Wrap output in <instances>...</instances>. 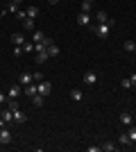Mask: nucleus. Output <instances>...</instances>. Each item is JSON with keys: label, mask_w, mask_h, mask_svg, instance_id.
<instances>
[{"label": "nucleus", "mask_w": 136, "mask_h": 152, "mask_svg": "<svg viewBox=\"0 0 136 152\" xmlns=\"http://www.w3.org/2000/svg\"><path fill=\"white\" fill-rule=\"evenodd\" d=\"M120 86H123V89H132V82H129V77H123Z\"/></svg>", "instance_id": "nucleus-29"}, {"label": "nucleus", "mask_w": 136, "mask_h": 152, "mask_svg": "<svg viewBox=\"0 0 136 152\" xmlns=\"http://www.w3.org/2000/svg\"><path fill=\"white\" fill-rule=\"evenodd\" d=\"M84 82L86 84H95L97 82V75L93 73V70H89V73H84Z\"/></svg>", "instance_id": "nucleus-11"}, {"label": "nucleus", "mask_w": 136, "mask_h": 152, "mask_svg": "<svg viewBox=\"0 0 136 152\" xmlns=\"http://www.w3.org/2000/svg\"><path fill=\"white\" fill-rule=\"evenodd\" d=\"M89 23H91V14L79 12V14H77V25H79V27H86Z\"/></svg>", "instance_id": "nucleus-4"}, {"label": "nucleus", "mask_w": 136, "mask_h": 152, "mask_svg": "<svg viewBox=\"0 0 136 152\" xmlns=\"http://www.w3.org/2000/svg\"><path fill=\"white\" fill-rule=\"evenodd\" d=\"M7 12H12V14H16V12H18V5H16V2H14V0H12V2H9V5L5 7V12H2V14H7Z\"/></svg>", "instance_id": "nucleus-20"}, {"label": "nucleus", "mask_w": 136, "mask_h": 152, "mask_svg": "<svg viewBox=\"0 0 136 152\" xmlns=\"http://www.w3.org/2000/svg\"><path fill=\"white\" fill-rule=\"evenodd\" d=\"M36 86H39V93L43 95V98H48V95H50V91H52V84L48 82V80H41Z\"/></svg>", "instance_id": "nucleus-2"}, {"label": "nucleus", "mask_w": 136, "mask_h": 152, "mask_svg": "<svg viewBox=\"0 0 136 152\" xmlns=\"http://www.w3.org/2000/svg\"><path fill=\"white\" fill-rule=\"evenodd\" d=\"M0 145H2V143H0Z\"/></svg>", "instance_id": "nucleus-41"}, {"label": "nucleus", "mask_w": 136, "mask_h": 152, "mask_svg": "<svg viewBox=\"0 0 136 152\" xmlns=\"http://www.w3.org/2000/svg\"><path fill=\"white\" fill-rule=\"evenodd\" d=\"M91 7H93V2H86V0H82V12L89 14V12H91Z\"/></svg>", "instance_id": "nucleus-28"}, {"label": "nucleus", "mask_w": 136, "mask_h": 152, "mask_svg": "<svg viewBox=\"0 0 136 152\" xmlns=\"http://www.w3.org/2000/svg\"><path fill=\"white\" fill-rule=\"evenodd\" d=\"M129 82H132V86H136V73H134V75L129 77Z\"/></svg>", "instance_id": "nucleus-36"}, {"label": "nucleus", "mask_w": 136, "mask_h": 152, "mask_svg": "<svg viewBox=\"0 0 136 152\" xmlns=\"http://www.w3.org/2000/svg\"><path fill=\"white\" fill-rule=\"evenodd\" d=\"M23 93H25L27 95V98H34V95H36V93H39V86H36V84H27V86H23Z\"/></svg>", "instance_id": "nucleus-7"}, {"label": "nucleus", "mask_w": 136, "mask_h": 152, "mask_svg": "<svg viewBox=\"0 0 136 152\" xmlns=\"http://www.w3.org/2000/svg\"><path fill=\"white\" fill-rule=\"evenodd\" d=\"M7 107L12 109V111H16V109H20V107H18V102H16V100H7Z\"/></svg>", "instance_id": "nucleus-27"}, {"label": "nucleus", "mask_w": 136, "mask_h": 152, "mask_svg": "<svg viewBox=\"0 0 136 152\" xmlns=\"http://www.w3.org/2000/svg\"><path fill=\"white\" fill-rule=\"evenodd\" d=\"M14 2H16V5H20V2H23V0H14Z\"/></svg>", "instance_id": "nucleus-38"}, {"label": "nucleus", "mask_w": 136, "mask_h": 152, "mask_svg": "<svg viewBox=\"0 0 136 152\" xmlns=\"http://www.w3.org/2000/svg\"><path fill=\"white\" fill-rule=\"evenodd\" d=\"M48 55H50V57H59V45L50 43V45H48Z\"/></svg>", "instance_id": "nucleus-17"}, {"label": "nucleus", "mask_w": 136, "mask_h": 152, "mask_svg": "<svg viewBox=\"0 0 136 152\" xmlns=\"http://www.w3.org/2000/svg\"><path fill=\"white\" fill-rule=\"evenodd\" d=\"M71 98H73V100H75V102H79V100H82V98H84V93H82V91H79V89H71Z\"/></svg>", "instance_id": "nucleus-19"}, {"label": "nucleus", "mask_w": 136, "mask_h": 152, "mask_svg": "<svg viewBox=\"0 0 136 152\" xmlns=\"http://www.w3.org/2000/svg\"><path fill=\"white\" fill-rule=\"evenodd\" d=\"M23 52H34V43L25 41V43H23Z\"/></svg>", "instance_id": "nucleus-26"}, {"label": "nucleus", "mask_w": 136, "mask_h": 152, "mask_svg": "<svg viewBox=\"0 0 136 152\" xmlns=\"http://www.w3.org/2000/svg\"><path fill=\"white\" fill-rule=\"evenodd\" d=\"M123 48H125L127 52H136V43L132 41V39H129V41H125V45H123Z\"/></svg>", "instance_id": "nucleus-21"}, {"label": "nucleus", "mask_w": 136, "mask_h": 152, "mask_svg": "<svg viewBox=\"0 0 136 152\" xmlns=\"http://www.w3.org/2000/svg\"><path fill=\"white\" fill-rule=\"evenodd\" d=\"M23 27H25L27 32H32L34 30V18H25V20H23Z\"/></svg>", "instance_id": "nucleus-22"}, {"label": "nucleus", "mask_w": 136, "mask_h": 152, "mask_svg": "<svg viewBox=\"0 0 136 152\" xmlns=\"http://www.w3.org/2000/svg\"><path fill=\"white\" fill-rule=\"evenodd\" d=\"M7 100H9V98H7V95H5V93H0V104H5V102H7Z\"/></svg>", "instance_id": "nucleus-35"}, {"label": "nucleus", "mask_w": 136, "mask_h": 152, "mask_svg": "<svg viewBox=\"0 0 136 152\" xmlns=\"http://www.w3.org/2000/svg\"><path fill=\"white\" fill-rule=\"evenodd\" d=\"M43 37H45V34H43L41 30H34V34H32V43H41V41H43Z\"/></svg>", "instance_id": "nucleus-16"}, {"label": "nucleus", "mask_w": 136, "mask_h": 152, "mask_svg": "<svg viewBox=\"0 0 136 152\" xmlns=\"http://www.w3.org/2000/svg\"><path fill=\"white\" fill-rule=\"evenodd\" d=\"M34 75V82H41V80H43V73H32Z\"/></svg>", "instance_id": "nucleus-33"}, {"label": "nucleus", "mask_w": 136, "mask_h": 152, "mask_svg": "<svg viewBox=\"0 0 136 152\" xmlns=\"http://www.w3.org/2000/svg\"><path fill=\"white\" fill-rule=\"evenodd\" d=\"M32 82H34L32 73H23V75H20V84H23V86H27V84H32Z\"/></svg>", "instance_id": "nucleus-10"}, {"label": "nucleus", "mask_w": 136, "mask_h": 152, "mask_svg": "<svg viewBox=\"0 0 136 152\" xmlns=\"http://www.w3.org/2000/svg\"><path fill=\"white\" fill-rule=\"evenodd\" d=\"M0 20H2V14H0Z\"/></svg>", "instance_id": "nucleus-40"}, {"label": "nucleus", "mask_w": 136, "mask_h": 152, "mask_svg": "<svg viewBox=\"0 0 136 152\" xmlns=\"http://www.w3.org/2000/svg\"><path fill=\"white\" fill-rule=\"evenodd\" d=\"M20 55H23V45H16L14 48V57H20Z\"/></svg>", "instance_id": "nucleus-31"}, {"label": "nucleus", "mask_w": 136, "mask_h": 152, "mask_svg": "<svg viewBox=\"0 0 136 152\" xmlns=\"http://www.w3.org/2000/svg\"><path fill=\"white\" fill-rule=\"evenodd\" d=\"M86 2H95V0H86Z\"/></svg>", "instance_id": "nucleus-39"}, {"label": "nucleus", "mask_w": 136, "mask_h": 152, "mask_svg": "<svg viewBox=\"0 0 136 152\" xmlns=\"http://www.w3.org/2000/svg\"><path fill=\"white\" fill-rule=\"evenodd\" d=\"M12 41H14V45H23L25 43V37L20 32H16V34H12Z\"/></svg>", "instance_id": "nucleus-13"}, {"label": "nucleus", "mask_w": 136, "mask_h": 152, "mask_svg": "<svg viewBox=\"0 0 136 152\" xmlns=\"http://www.w3.org/2000/svg\"><path fill=\"white\" fill-rule=\"evenodd\" d=\"M14 123H18V125L27 123V114L23 111V109H16V111H14Z\"/></svg>", "instance_id": "nucleus-6"}, {"label": "nucleus", "mask_w": 136, "mask_h": 152, "mask_svg": "<svg viewBox=\"0 0 136 152\" xmlns=\"http://www.w3.org/2000/svg\"><path fill=\"white\" fill-rule=\"evenodd\" d=\"M100 150H104V152H116L118 145H116V143H111V141H107L104 145H100Z\"/></svg>", "instance_id": "nucleus-15"}, {"label": "nucleus", "mask_w": 136, "mask_h": 152, "mask_svg": "<svg viewBox=\"0 0 136 152\" xmlns=\"http://www.w3.org/2000/svg\"><path fill=\"white\" fill-rule=\"evenodd\" d=\"M89 152H100V145H89Z\"/></svg>", "instance_id": "nucleus-34"}, {"label": "nucleus", "mask_w": 136, "mask_h": 152, "mask_svg": "<svg viewBox=\"0 0 136 152\" xmlns=\"http://www.w3.org/2000/svg\"><path fill=\"white\" fill-rule=\"evenodd\" d=\"M129 139H132V143H136V127H129Z\"/></svg>", "instance_id": "nucleus-30"}, {"label": "nucleus", "mask_w": 136, "mask_h": 152, "mask_svg": "<svg viewBox=\"0 0 136 152\" xmlns=\"http://www.w3.org/2000/svg\"><path fill=\"white\" fill-rule=\"evenodd\" d=\"M0 118H2L5 123H12V121H14V111H12L9 107H7L5 111H2V116H0Z\"/></svg>", "instance_id": "nucleus-14"}, {"label": "nucleus", "mask_w": 136, "mask_h": 152, "mask_svg": "<svg viewBox=\"0 0 136 152\" xmlns=\"http://www.w3.org/2000/svg\"><path fill=\"white\" fill-rule=\"evenodd\" d=\"M41 43H43L45 48H48V45H50V43H55V41H52V37H43V41H41Z\"/></svg>", "instance_id": "nucleus-32"}, {"label": "nucleus", "mask_w": 136, "mask_h": 152, "mask_svg": "<svg viewBox=\"0 0 136 152\" xmlns=\"http://www.w3.org/2000/svg\"><path fill=\"white\" fill-rule=\"evenodd\" d=\"M0 143H2V145L12 143V132H9L7 127H0Z\"/></svg>", "instance_id": "nucleus-3"}, {"label": "nucleus", "mask_w": 136, "mask_h": 152, "mask_svg": "<svg viewBox=\"0 0 136 152\" xmlns=\"http://www.w3.org/2000/svg\"><path fill=\"white\" fill-rule=\"evenodd\" d=\"M48 2H50V5H57V2H59V0H48Z\"/></svg>", "instance_id": "nucleus-37"}, {"label": "nucleus", "mask_w": 136, "mask_h": 152, "mask_svg": "<svg viewBox=\"0 0 136 152\" xmlns=\"http://www.w3.org/2000/svg\"><path fill=\"white\" fill-rule=\"evenodd\" d=\"M93 32H95V37L107 39V37H109V32H111V27H109V23H97V25L93 27Z\"/></svg>", "instance_id": "nucleus-1"}, {"label": "nucleus", "mask_w": 136, "mask_h": 152, "mask_svg": "<svg viewBox=\"0 0 136 152\" xmlns=\"http://www.w3.org/2000/svg\"><path fill=\"white\" fill-rule=\"evenodd\" d=\"M20 93H23V89H20L18 84H14V86H9V91H7V98H9V100H16Z\"/></svg>", "instance_id": "nucleus-5"}, {"label": "nucleus", "mask_w": 136, "mask_h": 152, "mask_svg": "<svg viewBox=\"0 0 136 152\" xmlns=\"http://www.w3.org/2000/svg\"><path fill=\"white\" fill-rule=\"evenodd\" d=\"M132 121H134V118H132V114H127V111H123V114H120V123H123L125 127H129Z\"/></svg>", "instance_id": "nucleus-12"}, {"label": "nucleus", "mask_w": 136, "mask_h": 152, "mask_svg": "<svg viewBox=\"0 0 136 152\" xmlns=\"http://www.w3.org/2000/svg\"><path fill=\"white\" fill-rule=\"evenodd\" d=\"M25 12H27V18H36V16H39V7H27V9H25Z\"/></svg>", "instance_id": "nucleus-18"}, {"label": "nucleus", "mask_w": 136, "mask_h": 152, "mask_svg": "<svg viewBox=\"0 0 136 152\" xmlns=\"http://www.w3.org/2000/svg\"><path fill=\"white\" fill-rule=\"evenodd\" d=\"M14 16H16L18 20H25V18H27V12H25V9H18V12L14 14Z\"/></svg>", "instance_id": "nucleus-25"}, {"label": "nucleus", "mask_w": 136, "mask_h": 152, "mask_svg": "<svg viewBox=\"0 0 136 152\" xmlns=\"http://www.w3.org/2000/svg\"><path fill=\"white\" fill-rule=\"evenodd\" d=\"M48 57H50V55H48V48H41V50H36V64H43Z\"/></svg>", "instance_id": "nucleus-8"}, {"label": "nucleus", "mask_w": 136, "mask_h": 152, "mask_svg": "<svg viewBox=\"0 0 136 152\" xmlns=\"http://www.w3.org/2000/svg\"><path fill=\"white\" fill-rule=\"evenodd\" d=\"M30 102H32L34 107H43L45 98H43V95H41V93H36V95H34V98H30Z\"/></svg>", "instance_id": "nucleus-9"}, {"label": "nucleus", "mask_w": 136, "mask_h": 152, "mask_svg": "<svg viewBox=\"0 0 136 152\" xmlns=\"http://www.w3.org/2000/svg\"><path fill=\"white\" fill-rule=\"evenodd\" d=\"M118 143H120V145H129V143H132L129 134H120V139H118Z\"/></svg>", "instance_id": "nucleus-23"}, {"label": "nucleus", "mask_w": 136, "mask_h": 152, "mask_svg": "<svg viewBox=\"0 0 136 152\" xmlns=\"http://www.w3.org/2000/svg\"><path fill=\"white\" fill-rule=\"evenodd\" d=\"M107 18H109V16H107L104 12H97L95 14V20H97V23H107Z\"/></svg>", "instance_id": "nucleus-24"}]
</instances>
